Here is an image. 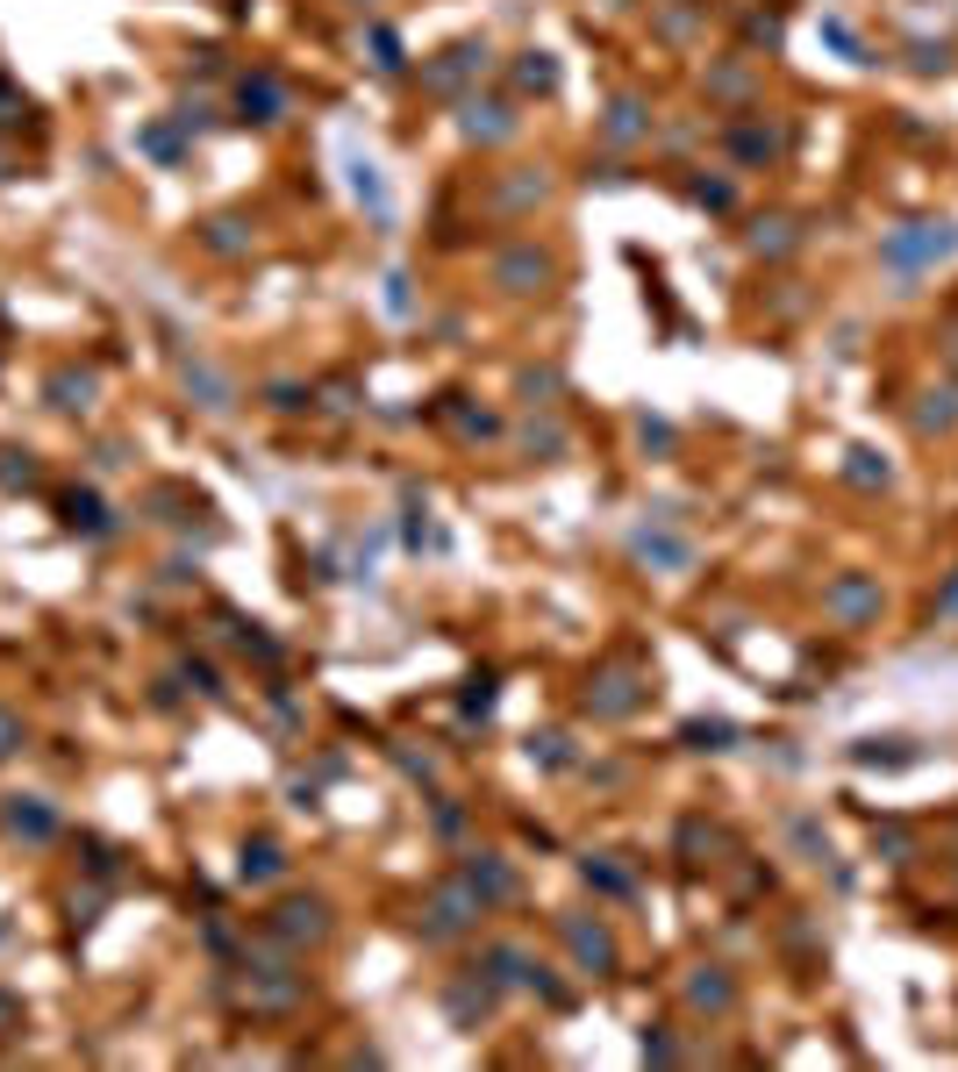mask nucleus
Here are the masks:
<instances>
[{"mask_svg":"<svg viewBox=\"0 0 958 1072\" xmlns=\"http://www.w3.org/2000/svg\"><path fill=\"white\" fill-rule=\"evenodd\" d=\"M958 251V229L951 222H908V229H894L887 243H880V257H887L894 273H923V265H937V257Z\"/></svg>","mask_w":958,"mask_h":1072,"instance_id":"1","label":"nucleus"},{"mask_svg":"<svg viewBox=\"0 0 958 1072\" xmlns=\"http://www.w3.org/2000/svg\"><path fill=\"white\" fill-rule=\"evenodd\" d=\"M494 279H501L508 293H544L551 279H558V265H551L537 243H515V251H501V257H494Z\"/></svg>","mask_w":958,"mask_h":1072,"instance_id":"2","label":"nucleus"},{"mask_svg":"<svg viewBox=\"0 0 958 1072\" xmlns=\"http://www.w3.org/2000/svg\"><path fill=\"white\" fill-rule=\"evenodd\" d=\"M0 822H8V836H22V844H51L58 836V808L43 794H8L0 800Z\"/></svg>","mask_w":958,"mask_h":1072,"instance_id":"3","label":"nucleus"},{"mask_svg":"<svg viewBox=\"0 0 958 1072\" xmlns=\"http://www.w3.org/2000/svg\"><path fill=\"white\" fill-rule=\"evenodd\" d=\"M558 936H565V951L580 958L587 972H616V936L601 930V922H580V916H565V922H558Z\"/></svg>","mask_w":958,"mask_h":1072,"instance_id":"4","label":"nucleus"},{"mask_svg":"<svg viewBox=\"0 0 958 1072\" xmlns=\"http://www.w3.org/2000/svg\"><path fill=\"white\" fill-rule=\"evenodd\" d=\"M237 108H243V122H257V129H265V122L287 115V93H279L273 72H251V79L237 86Z\"/></svg>","mask_w":958,"mask_h":1072,"instance_id":"5","label":"nucleus"},{"mask_svg":"<svg viewBox=\"0 0 958 1072\" xmlns=\"http://www.w3.org/2000/svg\"><path fill=\"white\" fill-rule=\"evenodd\" d=\"M458 880L472 886V894H479L487 908H494V901H515V872L501 866V858H487V852H472V858H465V872H458Z\"/></svg>","mask_w":958,"mask_h":1072,"instance_id":"6","label":"nucleus"},{"mask_svg":"<svg viewBox=\"0 0 958 1072\" xmlns=\"http://www.w3.org/2000/svg\"><path fill=\"white\" fill-rule=\"evenodd\" d=\"M686 1001L702 1008V1016H730L736 1008V980L722 966H694V980H686Z\"/></svg>","mask_w":958,"mask_h":1072,"instance_id":"7","label":"nucleus"},{"mask_svg":"<svg viewBox=\"0 0 958 1072\" xmlns=\"http://www.w3.org/2000/svg\"><path fill=\"white\" fill-rule=\"evenodd\" d=\"M273 936H279V944H301V936L315 944V936H329V908L323 901H287L273 916Z\"/></svg>","mask_w":958,"mask_h":1072,"instance_id":"8","label":"nucleus"},{"mask_svg":"<svg viewBox=\"0 0 958 1072\" xmlns=\"http://www.w3.org/2000/svg\"><path fill=\"white\" fill-rule=\"evenodd\" d=\"M636 701H644V686H636L630 672H601V680L587 686V715H630Z\"/></svg>","mask_w":958,"mask_h":1072,"instance_id":"9","label":"nucleus"},{"mask_svg":"<svg viewBox=\"0 0 958 1072\" xmlns=\"http://www.w3.org/2000/svg\"><path fill=\"white\" fill-rule=\"evenodd\" d=\"M65 529H72V537H115L101 494H86V487H72V494H65Z\"/></svg>","mask_w":958,"mask_h":1072,"instance_id":"10","label":"nucleus"},{"mask_svg":"<svg viewBox=\"0 0 958 1072\" xmlns=\"http://www.w3.org/2000/svg\"><path fill=\"white\" fill-rule=\"evenodd\" d=\"M873 608H880L873 579H837V587H830V615H837V622H866Z\"/></svg>","mask_w":958,"mask_h":1072,"instance_id":"11","label":"nucleus"},{"mask_svg":"<svg viewBox=\"0 0 958 1072\" xmlns=\"http://www.w3.org/2000/svg\"><path fill=\"white\" fill-rule=\"evenodd\" d=\"M187 393H201L193 408H207V415H229V408H237V387H229L215 365H187Z\"/></svg>","mask_w":958,"mask_h":1072,"instance_id":"12","label":"nucleus"},{"mask_svg":"<svg viewBox=\"0 0 958 1072\" xmlns=\"http://www.w3.org/2000/svg\"><path fill=\"white\" fill-rule=\"evenodd\" d=\"M444 1001H451V1016H458L465 1030H472V1022L487 1016V1008H494V980H479V972H465V980H458V987L444 994Z\"/></svg>","mask_w":958,"mask_h":1072,"instance_id":"13","label":"nucleus"},{"mask_svg":"<svg viewBox=\"0 0 958 1072\" xmlns=\"http://www.w3.org/2000/svg\"><path fill=\"white\" fill-rule=\"evenodd\" d=\"M51 408H65V415H86L93 408V373H51Z\"/></svg>","mask_w":958,"mask_h":1072,"instance_id":"14","label":"nucleus"},{"mask_svg":"<svg viewBox=\"0 0 958 1072\" xmlns=\"http://www.w3.org/2000/svg\"><path fill=\"white\" fill-rule=\"evenodd\" d=\"M465 137H487V143H501V137H515V108H501V101H487V108H465Z\"/></svg>","mask_w":958,"mask_h":1072,"instance_id":"15","label":"nucleus"},{"mask_svg":"<svg viewBox=\"0 0 958 1072\" xmlns=\"http://www.w3.org/2000/svg\"><path fill=\"white\" fill-rule=\"evenodd\" d=\"M636 558L666 565V572H686V565H694V544H680V537H651V529H636Z\"/></svg>","mask_w":958,"mask_h":1072,"instance_id":"16","label":"nucleus"},{"mask_svg":"<svg viewBox=\"0 0 958 1072\" xmlns=\"http://www.w3.org/2000/svg\"><path fill=\"white\" fill-rule=\"evenodd\" d=\"M237 872H243L251 886H265V880H279V872H287V852L257 836V844H243V866H237Z\"/></svg>","mask_w":958,"mask_h":1072,"instance_id":"17","label":"nucleus"},{"mask_svg":"<svg viewBox=\"0 0 958 1072\" xmlns=\"http://www.w3.org/2000/svg\"><path fill=\"white\" fill-rule=\"evenodd\" d=\"M465 72H487V43H458L444 65H429V86H458Z\"/></svg>","mask_w":958,"mask_h":1072,"instance_id":"18","label":"nucleus"},{"mask_svg":"<svg viewBox=\"0 0 958 1072\" xmlns=\"http://www.w3.org/2000/svg\"><path fill=\"white\" fill-rule=\"evenodd\" d=\"M515 86H522V93H551V86H558V65H551V51H522V65H515Z\"/></svg>","mask_w":958,"mask_h":1072,"instance_id":"19","label":"nucleus"},{"mask_svg":"<svg viewBox=\"0 0 958 1072\" xmlns=\"http://www.w3.org/2000/svg\"><path fill=\"white\" fill-rule=\"evenodd\" d=\"M36 479H43V465H36L29 451L8 443V451H0V487H36Z\"/></svg>","mask_w":958,"mask_h":1072,"instance_id":"20","label":"nucleus"},{"mask_svg":"<svg viewBox=\"0 0 958 1072\" xmlns=\"http://www.w3.org/2000/svg\"><path fill=\"white\" fill-rule=\"evenodd\" d=\"M644 129H651V122H644V108H636V101H616V108H608V137H616V143H636Z\"/></svg>","mask_w":958,"mask_h":1072,"instance_id":"21","label":"nucleus"},{"mask_svg":"<svg viewBox=\"0 0 958 1072\" xmlns=\"http://www.w3.org/2000/svg\"><path fill=\"white\" fill-rule=\"evenodd\" d=\"M580 872H587V886H601V894H636V880L622 866H608V858H587Z\"/></svg>","mask_w":958,"mask_h":1072,"instance_id":"22","label":"nucleus"},{"mask_svg":"<svg viewBox=\"0 0 958 1072\" xmlns=\"http://www.w3.org/2000/svg\"><path fill=\"white\" fill-rule=\"evenodd\" d=\"M686 744H694V751H730L736 744V730H730V722H686Z\"/></svg>","mask_w":958,"mask_h":1072,"instance_id":"23","label":"nucleus"},{"mask_svg":"<svg viewBox=\"0 0 958 1072\" xmlns=\"http://www.w3.org/2000/svg\"><path fill=\"white\" fill-rule=\"evenodd\" d=\"M465 715H494V680H487V672H479L472 686H465V701H458Z\"/></svg>","mask_w":958,"mask_h":1072,"instance_id":"24","label":"nucleus"},{"mask_svg":"<svg viewBox=\"0 0 958 1072\" xmlns=\"http://www.w3.org/2000/svg\"><path fill=\"white\" fill-rule=\"evenodd\" d=\"M794 844H802L808 858H830V836H822V830H816L808 816H794Z\"/></svg>","mask_w":958,"mask_h":1072,"instance_id":"25","label":"nucleus"},{"mask_svg":"<svg viewBox=\"0 0 958 1072\" xmlns=\"http://www.w3.org/2000/svg\"><path fill=\"white\" fill-rule=\"evenodd\" d=\"M237 229H243V222H207V251H243V237H237Z\"/></svg>","mask_w":958,"mask_h":1072,"instance_id":"26","label":"nucleus"},{"mask_svg":"<svg viewBox=\"0 0 958 1072\" xmlns=\"http://www.w3.org/2000/svg\"><path fill=\"white\" fill-rule=\"evenodd\" d=\"M373 51H379V72H401V36L394 29H373Z\"/></svg>","mask_w":958,"mask_h":1072,"instance_id":"27","label":"nucleus"},{"mask_svg":"<svg viewBox=\"0 0 958 1072\" xmlns=\"http://www.w3.org/2000/svg\"><path fill=\"white\" fill-rule=\"evenodd\" d=\"M530 758H544V766H572V751H565V736H544V744H530Z\"/></svg>","mask_w":958,"mask_h":1072,"instance_id":"28","label":"nucleus"},{"mask_svg":"<svg viewBox=\"0 0 958 1072\" xmlns=\"http://www.w3.org/2000/svg\"><path fill=\"white\" fill-rule=\"evenodd\" d=\"M143 151H157V157H179V137H172V129H143Z\"/></svg>","mask_w":958,"mask_h":1072,"instance_id":"29","label":"nucleus"},{"mask_svg":"<svg viewBox=\"0 0 958 1072\" xmlns=\"http://www.w3.org/2000/svg\"><path fill=\"white\" fill-rule=\"evenodd\" d=\"M694 201H708V207H730V187H722V179H694Z\"/></svg>","mask_w":958,"mask_h":1072,"instance_id":"30","label":"nucleus"},{"mask_svg":"<svg viewBox=\"0 0 958 1072\" xmlns=\"http://www.w3.org/2000/svg\"><path fill=\"white\" fill-rule=\"evenodd\" d=\"M752 243H758V251H787V243H794V237H787V222H772V229H758V237H752Z\"/></svg>","mask_w":958,"mask_h":1072,"instance_id":"31","label":"nucleus"},{"mask_svg":"<svg viewBox=\"0 0 958 1072\" xmlns=\"http://www.w3.org/2000/svg\"><path fill=\"white\" fill-rule=\"evenodd\" d=\"M8 751H22V722L0 708V758H8Z\"/></svg>","mask_w":958,"mask_h":1072,"instance_id":"32","label":"nucleus"},{"mask_svg":"<svg viewBox=\"0 0 958 1072\" xmlns=\"http://www.w3.org/2000/svg\"><path fill=\"white\" fill-rule=\"evenodd\" d=\"M522 443H530V451H565V429H530Z\"/></svg>","mask_w":958,"mask_h":1072,"instance_id":"33","label":"nucleus"},{"mask_svg":"<svg viewBox=\"0 0 958 1072\" xmlns=\"http://www.w3.org/2000/svg\"><path fill=\"white\" fill-rule=\"evenodd\" d=\"M8 1030H22V1001L15 994H0V1037H8Z\"/></svg>","mask_w":958,"mask_h":1072,"instance_id":"34","label":"nucleus"},{"mask_svg":"<svg viewBox=\"0 0 958 1072\" xmlns=\"http://www.w3.org/2000/svg\"><path fill=\"white\" fill-rule=\"evenodd\" d=\"M958 608V579H951V587H944V601H937V615H951Z\"/></svg>","mask_w":958,"mask_h":1072,"instance_id":"35","label":"nucleus"},{"mask_svg":"<svg viewBox=\"0 0 958 1072\" xmlns=\"http://www.w3.org/2000/svg\"><path fill=\"white\" fill-rule=\"evenodd\" d=\"M229 8H243V0H229Z\"/></svg>","mask_w":958,"mask_h":1072,"instance_id":"36","label":"nucleus"}]
</instances>
